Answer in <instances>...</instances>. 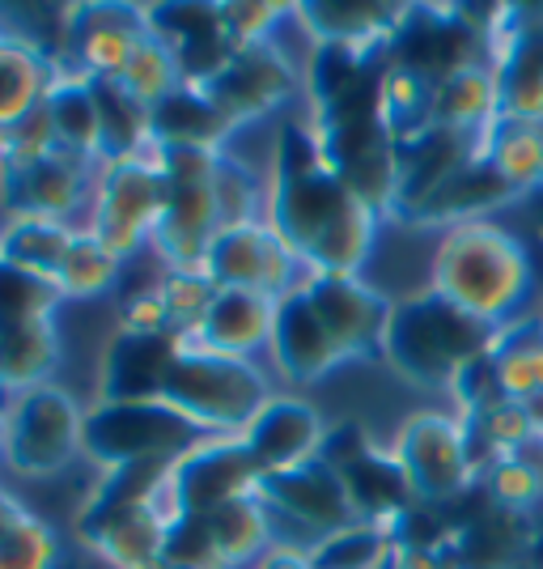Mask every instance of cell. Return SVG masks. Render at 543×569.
<instances>
[{"mask_svg": "<svg viewBox=\"0 0 543 569\" xmlns=\"http://www.w3.org/2000/svg\"><path fill=\"white\" fill-rule=\"evenodd\" d=\"M60 361V340L48 323H26V328H0V391H34Z\"/></svg>", "mask_w": 543, "mask_h": 569, "instance_id": "30", "label": "cell"}, {"mask_svg": "<svg viewBox=\"0 0 543 569\" xmlns=\"http://www.w3.org/2000/svg\"><path fill=\"white\" fill-rule=\"evenodd\" d=\"M64 302V293L51 281L26 272L18 263L0 260V328H26L48 323L51 310Z\"/></svg>", "mask_w": 543, "mask_h": 569, "instance_id": "38", "label": "cell"}, {"mask_svg": "<svg viewBox=\"0 0 543 569\" xmlns=\"http://www.w3.org/2000/svg\"><path fill=\"white\" fill-rule=\"evenodd\" d=\"M174 459H149V463H128V468H111L102 472L98 489L77 515V536L81 545H90L94 536H102L107 527H115L119 519L144 510L149 501L162 493V485L170 480Z\"/></svg>", "mask_w": 543, "mask_h": 569, "instance_id": "22", "label": "cell"}, {"mask_svg": "<svg viewBox=\"0 0 543 569\" xmlns=\"http://www.w3.org/2000/svg\"><path fill=\"white\" fill-rule=\"evenodd\" d=\"M496 332L501 328L459 310L429 289L395 302L382 340V361L416 387H454L467 366L493 353Z\"/></svg>", "mask_w": 543, "mask_h": 569, "instance_id": "3", "label": "cell"}, {"mask_svg": "<svg viewBox=\"0 0 543 569\" xmlns=\"http://www.w3.org/2000/svg\"><path fill=\"white\" fill-rule=\"evenodd\" d=\"M293 268L298 256L284 247V238L268 221H247L213 238L204 277L217 289H255L268 298H284L293 293Z\"/></svg>", "mask_w": 543, "mask_h": 569, "instance_id": "12", "label": "cell"}, {"mask_svg": "<svg viewBox=\"0 0 543 569\" xmlns=\"http://www.w3.org/2000/svg\"><path fill=\"white\" fill-rule=\"evenodd\" d=\"M86 174H90V158L60 144L39 158H0V200L13 221L18 217L64 221L86 191Z\"/></svg>", "mask_w": 543, "mask_h": 569, "instance_id": "13", "label": "cell"}, {"mask_svg": "<svg viewBox=\"0 0 543 569\" xmlns=\"http://www.w3.org/2000/svg\"><path fill=\"white\" fill-rule=\"evenodd\" d=\"M213 196H217V217H221V230L255 221V204H260L255 174L242 167V162H234V158H225V153L217 158Z\"/></svg>", "mask_w": 543, "mask_h": 569, "instance_id": "44", "label": "cell"}, {"mask_svg": "<svg viewBox=\"0 0 543 569\" xmlns=\"http://www.w3.org/2000/svg\"><path fill=\"white\" fill-rule=\"evenodd\" d=\"M77 230L69 221H43V217H18L9 230H0V260L18 263L26 272L56 284V272L69 256Z\"/></svg>", "mask_w": 543, "mask_h": 569, "instance_id": "33", "label": "cell"}, {"mask_svg": "<svg viewBox=\"0 0 543 569\" xmlns=\"http://www.w3.org/2000/svg\"><path fill=\"white\" fill-rule=\"evenodd\" d=\"M119 332H170L162 284L132 289V293L119 298Z\"/></svg>", "mask_w": 543, "mask_h": 569, "instance_id": "46", "label": "cell"}, {"mask_svg": "<svg viewBox=\"0 0 543 569\" xmlns=\"http://www.w3.org/2000/svg\"><path fill=\"white\" fill-rule=\"evenodd\" d=\"M276 302L281 298H268V293H255V289H217L204 323L191 332V345L225 357L255 353L260 345L272 340Z\"/></svg>", "mask_w": 543, "mask_h": 569, "instance_id": "21", "label": "cell"}, {"mask_svg": "<svg viewBox=\"0 0 543 569\" xmlns=\"http://www.w3.org/2000/svg\"><path fill=\"white\" fill-rule=\"evenodd\" d=\"M200 438H209V433H200L188 417H179L162 400L98 403L86 412L81 455L98 463L102 472H111V468H128V463H149V459H179Z\"/></svg>", "mask_w": 543, "mask_h": 569, "instance_id": "6", "label": "cell"}, {"mask_svg": "<svg viewBox=\"0 0 543 569\" xmlns=\"http://www.w3.org/2000/svg\"><path fill=\"white\" fill-rule=\"evenodd\" d=\"M323 433H328V426L319 421V412L306 400L272 396L247 421V429L238 438L247 442V451L255 459L260 476H268V472H289L298 463H310L319 455V447H323Z\"/></svg>", "mask_w": 543, "mask_h": 569, "instance_id": "17", "label": "cell"}, {"mask_svg": "<svg viewBox=\"0 0 543 569\" xmlns=\"http://www.w3.org/2000/svg\"><path fill=\"white\" fill-rule=\"evenodd\" d=\"M255 501L268 515L272 540L284 548H310L328 540L331 531L356 522V510L349 501V489L340 472L314 455L310 463H298L289 472H268L255 480Z\"/></svg>", "mask_w": 543, "mask_h": 569, "instance_id": "5", "label": "cell"}, {"mask_svg": "<svg viewBox=\"0 0 543 569\" xmlns=\"http://www.w3.org/2000/svg\"><path fill=\"white\" fill-rule=\"evenodd\" d=\"M60 540L34 510L0 489V569H56Z\"/></svg>", "mask_w": 543, "mask_h": 569, "instance_id": "34", "label": "cell"}, {"mask_svg": "<svg viewBox=\"0 0 543 569\" xmlns=\"http://www.w3.org/2000/svg\"><path fill=\"white\" fill-rule=\"evenodd\" d=\"M144 22L149 34L162 39L183 86H204L217 72L225 69V60L234 56V43L221 22V4H204V0H170V4H144Z\"/></svg>", "mask_w": 543, "mask_h": 569, "instance_id": "14", "label": "cell"}, {"mask_svg": "<svg viewBox=\"0 0 543 569\" xmlns=\"http://www.w3.org/2000/svg\"><path fill=\"white\" fill-rule=\"evenodd\" d=\"M302 289L310 293L319 319L328 323V332L335 336V345L344 349L349 361L382 357L386 323L395 310L391 298H382L379 289H370L361 277H340V272H314Z\"/></svg>", "mask_w": 543, "mask_h": 569, "instance_id": "15", "label": "cell"}, {"mask_svg": "<svg viewBox=\"0 0 543 569\" xmlns=\"http://www.w3.org/2000/svg\"><path fill=\"white\" fill-rule=\"evenodd\" d=\"M496 382L505 400H535L543 396V323H505L493 345Z\"/></svg>", "mask_w": 543, "mask_h": 569, "instance_id": "31", "label": "cell"}, {"mask_svg": "<svg viewBox=\"0 0 543 569\" xmlns=\"http://www.w3.org/2000/svg\"><path fill=\"white\" fill-rule=\"evenodd\" d=\"M195 90L238 128V123L263 119L268 111H276L298 94V72L284 60L281 48L251 43V48H238L225 60V69L217 72L213 81L195 86Z\"/></svg>", "mask_w": 543, "mask_h": 569, "instance_id": "11", "label": "cell"}, {"mask_svg": "<svg viewBox=\"0 0 543 569\" xmlns=\"http://www.w3.org/2000/svg\"><path fill=\"white\" fill-rule=\"evenodd\" d=\"M484 489H489V501L510 510V515H535L543 506V480L535 476V468L522 459V455H505L496 459L493 468L484 472Z\"/></svg>", "mask_w": 543, "mask_h": 569, "instance_id": "41", "label": "cell"}, {"mask_svg": "<svg viewBox=\"0 0 543 569\" xmlns=\"http://www.w3.org/2000/svg\"><path fill=\"white\" fill-rule=\"evenodd\" d=\"M158 284H162L165 315H170V332L191 340V332L204 323V315L213 307L217 284L204 272H174V268H165V277Z\"/></svg>", "mask_w": 543, "mask_h": 569, "instance_id": "42", "label": "cell"}, {"mask_svg": "<svg viewBox=\"0 0 543 569\" xmlns=\"http://www.w3.org/2000/svg\"><path fill=\"white\" fill-rule=\"evenodd\" d=\"M162 204H165V179L162 170L153 167L149 153L115 162V167H102L90 234L102 247H111L119 260H128V256L141 251L144 238H153Z\"/></svg>", "mask_w": 543, "mask_h": 569, "instance_id": "9", "label": "cell"}, {"mask_svg": "<svg viewBox=\"0 0 543 569\" xmlns=\"http://www.w3.org/2000/svg\"><path fill=\"white\" fill-rule=\"evenodd\" d=\"M268 226L284 238L298 263H306V277H356V268L374 247L379 213L328 167L310 128L284 123L276 137Z\"/></svg>", "mask_w": 543, "mask_h": 569, "instance_id": "1", "label": "cell"}, {"mask_svg": "<svg viewBox=\"0 0 543 569\" xmlns=\"http://www.w3.org/2000/svg\"><path fill=\"white\" fill-rule=\"evenodd\" d=\"M260 468L238 433L200 438L170 468V498L179 515H213L217 506L255 493Z\"/></svg>", "mask_w": 543, "mask_h": 569, "instance_id": "10", "label": "cell"}, {"mask_svg": "<svg viewBox=\"0 0 543 569\" xmlns=\"http://www.w3.org/2000/svg\"><path fill=\"white\" fill-rule=\"evenodd\" d=\"M86 412L77 408L69 391L60 387H34L22 391L9 408L4 429V463L22 476H56L69 468V459L81 451Z\"/></svg>", "mask_w": 543, "mask_h": 569, "instance_id": "8", "label": "cell"}, {"mask_svg": "<svg viewBox=\"0 0 543 569\" xmlns=\"http://www.w3.org/2000/svg\"><path fill=\"white\" fill-rule=\"evenodd\" d=\"M289 13V4H255V0H238V4H221V22L234 48H251V43H268V30L276 18Z\"/></svg>", "mask_w": 543, "mask_h": 569, "instance_id": "45", "label": "cell"}, {"mask_svg": "<svg viewBox=\"0 0 543 569\" xmlns=\"http://www.w3.org/2000/svg\"><path fill=\"white\" fill-rule=\"evenodd\" d=\"M56 77L60 72L43 64L39 56L0 43V128H13L34 107H43V98L56 86Z\"/></svg>", "mask_w": 543, "mask_h": 569, "instance_id": "36", "label": "cell"}, {"mask_svg": "<svg viewBox=\"0 0 543 569\" xmlns=\"http://www.w3.org/2000/svg\"><path fill=\"white\" fill-rule=\"evenodd\" d=\"M268 345H272V357H276V370L289 382H302V387L328 379L340 361H349L344 349L335 345V336L328 332V323L319 319V310H314L302 284L276 302V323H272Z\"/></svg>", "mask_w": 543, "mask_h": 569, "instance_id": "18", "label": "cell"}, {"mask_svg": "<svg viewBox=\"0 0 543 569\" xmlns=\"http://www.w3.org/2000/svg\"><path fill=\"white\" fill-rule=\"evenodd\" d=\"M340 480H344L349 501H353V510L361 522L386 527V522L400 519L403 510L416 501L412 489H408V480H403L400 463H395V455L379 451V447L361 451L353 463H344V468H340Z\"/></svg>", "mask_w": 543, "mask_h": 569, "instance_id": "28", "label": "cell"}, {"mask_svg": "<svg viewBox=\"0 0 543 569\" xmlns=\"http://www.w3.org/2000/svg\"><path fill=\"white\" fill-rule=\"evenodd\" d=\"M144 34H149L144 4L86 0L72 13L69 72H77V77H119V69L128 64V56L137 51Z\"/></svg>", "mask_w": 543, "mask_h": 569, "instance_id": "16", "label": "cell"}, {"mask_svg": "<svg viewBox=\"0 0 543 569\" xmlns=\"http://www.w3.org/2000/svg\"><path fill=\"white\" fill-rule=\"evenodd\" d=\"M391 455L400 463L412 498L425 506H454L480 476L463 421L438 417V412H416L412 421H403Z\"/></svg>", "mask_w": 543, "mask_h": 569, "instance_id": "7", "label": "cell"}, {"mask_svg": "<svg viewBox=\"0 0 543 569\" xmlns=\"http://www.w3.org/2000/svg\"><path fill=\"white\" fill-rule=\"evenodd\" d=\"M119 263L123 260H119L111 247H102L90 230H77L69 256H64L60 272H56V289H60L64 298H98L102 289L115 284Z\"/></svg>", "mask_w": 543, "mask_h": 569, "instance_id": "39", "label": "cell"}, {"mask_svg": "<svg viewBox=\"0 0 543 569\" xmlns=\"http://www.w3.org/2000/svg\"><path fill=\"white\" fill-rule=\"evenodd\" d=\"M4 429H9V412H0V455H4Z\"/></svg>", "mask_w": 543, "mask_h": 569, "instance_id": "51", "label": "cell"}, {"mask_svg": "<svg viewBox=\"0 0 543 569\" xmlns=\"http://www.w3.org/2000/svg\"><path fill=\"white\" fill-rule=\"evenodd\" d=\"M115 81L132 98H141L144 107L162 102L170 90L183 86V77H179V64H174L170 48H165L162 39H153V34H144L141 43H137V51L128 56V64L119 69Z\"/></svg>", "mask_w": 543, "mask_h": 569, "instance_id": "40", "label": "cell"}, {"mask_svg": "<svg viewBox=\"0 0 543 569\" xmlns=\"http://www.w3.org/2000/svg\"><path fill=\"white\" fill-rule=\"evenodd\" d=\"M48 149H56L48 107H34L22 123L9 128V153H4V158H39V153H48Z\"/></svg>", "mask_w": 543, "mask_h": 569, "instance_id": "47", "label": "cell"}, {"mask_svg": "<svg viewBox=\"0 0 543 569\" xmlns=\"http://www.w3.org/2000/svg\"><path fill=\"white\" fill-rule=\"evenodd\" d=\"M72 13H77V4H60V0H43V4L4 0L0 4V43L39 56L56 72H69Z\"/></svg>", "mask_w": 543, "mask_h": 569, "instance_id": "26", "label": "cell"}, {"mask_svg": "<svg viewBox=\"0 0 543 569\" xmlns=\"http://www.w3.org/2000/svg\"><path fill=\"white\" fill-rule=\"evenodd\" d=\"M98 111V162L115 167L149 149V107L132 98L115 77H86Z\"/></svg>", "mask_w": 543, "mask_h": 569, "instance_id": "27", "label": "cell"}, {"mask_svg": "<svg viewBox=\"0 0 543 569\" xmlns=\"http://www.w3.org/2000/svg\"><path fill=\"white\" fill-rule=\"evenodd\" d=\"M519 191L510 188L493 167H489V158L480 153L475 162L459 170V174H450L446 183L438 191H429L421 204H412L408 213H400L395 221H408V226H463V221H484L489 209L496 204H505V200H514Z\"/></svg>", "mask_w": 543, "mask_h": 569, "instance_id": "20", "label": "cell"}, {"mask_svg": "<svg viewBox=\"0 0 543 569\" xmlns=\"http://www.w3.org/2000/svg\"><path fill=\"white\" fill-rule=\"evenodd\" d=\"M489 167L519 191L543 188V123H519V119H496L484 132V149Z\"/></svg>", "mask_w": 543, "mask_h": 569, "instance_id": "29", "label": "cell"}, {"mask_svg": "<svg viewBox=\"0 0 543 569\" xmlns=\"http://www.w3.org/2000/svg\"><path fill=\"white\" fill-rule=\"evenodd\" d=\"M289 13L306 26L314 43H340V48H386L408 18V4H289Z\"/></svg>", "mask_w": 543, "mask_h": 569, "instance_id": "23", "label": "cell"}, {"mask_svg": "<svg viewBox=\"0 0 543 569\" xmlns=\"http://www.w3.org/2000/svg\"><path fill=\"white\" fill-rule=\"evenodd\" d=\"M56 569H111V566H107V561H69V566L60 561Z\"/></svg>", "mask_w": 543, "mask_h": 569, "instance_id": "50", "label": "cell"}, {"mask_svg": "<svg viewBox=\"0 0 543 569\" xmlns=\"http://www.w3.org/2000/svg\"><path fill=\"white\" fill-rule=\"evenodd\" d=\"M310 569H386L391 561V536L379 522H349L340 531H331L328 540L306 552Z\"/></svg>", "mask_w": 543, "mask_h": 569, "instance_id": "37", "label": "cell"}, {"mask_svg": "<svg viewBox=\"0 0 543 569\" xmlns=\"http://www.w3.org/2000/svg\"><path fill=\"white\" fill-rule=\"evenodd\" d=\"M272 400L268 379L247 357H225L200 345H183L162 387V403L188 417L200 433H242L247 421Z\"/></svg>", "mask_w": 543, "mask_h": 569, "instance_id": "4", "label": "cell"}, {"mask_svg": "<svg viewBox=\"0 0 543 569\" xmlns=\"http://www.w3.org/2000/svg\"><path fill=\"white\" fill-rule=\"evenodd\" d=\"M429 289L475 319L505 328L531 293V256L493 221H463L438 242Z\"/></svg>", "mask_w": 543, "mask_h": 569, "instance_id": "2", "label": "cell"}, {"mask_svg": "<svg viewBox=\"0 0 543 569\" xmlns=\"http://www.w3.org/2000/svg\"><path fill=\"white\" fill-rule=\"evenodd\" d=\"M165 569H230V561L221 557L213 531L204 515H179L165 527V548H162Z\"/></svg>", "mask_w": 543, "mask_h": 569, "instance_id": "43", "label": "cell"}, {"mask_svg": "<svg viewBox=\"0 0 543 569\" xmlns=\"http://www.w3.org/2000/svg\"><path fill=\"white\" fill-rule=\"evenodd\" d=\"M9 153V128H0V158Z\"/></svg>", "mask_w": 543, "mask_h": 569, "instance_id": "52", "label": "cell"}, {"mask_svg": "<svg viewBox=\"0 0 543 569\" xmlns=\"http://www.w3.org/2000/svg\"><path fill=\"white\" fill-rule=\"evenodd\" d=\"M501 119V86H496L493 64H472L433 86V107H429V128H450L484 137Z\"/></svg>", "mask_w": 543, "mask_h": 569, "instance_id": "25", "label": "cell"}, {"mask_svg": "<svg viewBox=\"0 0 543 569\" xmlns=\"http://www.w3.org/2000/svg\"><path fill=\"white\" fill-rule=\"evenodd\" d=\"M183 345L179 332H119L102 357V403L162 400L165 375Z\"/></svg>", "mask_w": 543, "mask_h": 569, "instance_id": "19", "label": "cell"}, {"mask_svg": "<svg viewBox=\"0 0 543 569\" xmlns=\"http://www.w3.org/2000/svg\"><path fill=\"white\" fill-rule=\"evenodd\" d=\"M230 132H234V123L195 86H179L162 102L149 107V144H158V149H213L221 153V141Z\"/></svg>", "mask_w": 543, "mask_h": 569, "instance_id": "24", "label": "cell"}, {"mask_svg": "<svg viewBox=\"0 0 543 569\" xmlns=\"http://www.w3.org/2000/svg\"><path fill=\"white\" fill-rule=\"evenodd\" d=\"M255 569H310V557L302 548H284V545H272L263 552Z\"/></svg>", "mask_w": 543, "mask_h": 569, "instance_id": "48", "label": "cell"}, {"mask_svg": "<svg viewBox=\"0 0 543 569\" xmlns=\"http://www.w3.org/2000/svg\"><path fill=\"white\" fill-rule=\"evenodd\" d=\"M204 522H209V531H213L217 548L230 561V569L247 566V561H260L263 552L272 548V527H268V515L255 501V493L217 506L213 515H204Z\"/></svg>", "mask_w": 543, "mask_h": 569, "instance_id": "35", "label": "cell"}, {"mask_svg": "<svg viewBox=\"0 0 543 569\" xmlns=\"http://www.w3.org/2000/svg\"><path fill=\"white\" fill-rule=\"evenodd\" d=\"M43 107H48L56 144L98 162V111L94 94H90V81L77 77V72H60L56 86L48 90V98H43Z\"/></svg>", "mask_w": 543, "mask_h": 569, "instance_id": "32", "label": "cell"}, {"mask_svg": "<svg viewBox=\"0 0 543 569\" xmlns=\"http://www.w3.org/2000/svg\"><path fill=\"white\" fill-rule=\"evenodd\" d=\"M526 417H531V426H535V438H543V396L526 400Z\"/></svg>", "mask_w": 543, "mask_h": 569, "instance_id": "49", "label": "cell"}]
</instances>
